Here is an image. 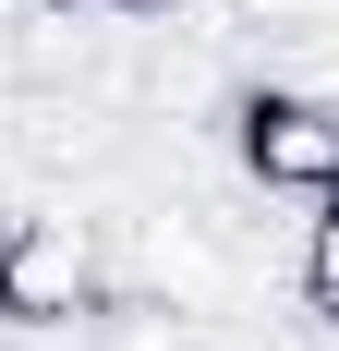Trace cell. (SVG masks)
Instances as JSON below:
<instances>
[{"instance_id":"cell-1","label":"cell","mask_w":339,"mask_h":351,"mask_svg":"<svg viewBox=\"0 0 339 351\" xmlns=\"http://www.w3.org/2000/svg\"><path fill=\"white\" fill-rule=\"evenodd\" d=\"M109 315V267L73 218H0V327H85Z\"/></svg>"},{"instance_id":"cell-2","label":"cell","mask_w":339,"mask_h":351,"mask_svg":"<svg viewBox=\"0 0 339 351\" xmlns=\"http://www.w3.org/2000/svg\"><path fill=\"white\" fill-rule=\"evenodd\" d=\"M231 145H242V170L267 182V194H303V206H327V194H339V97L255 85V97L231 109Z\"/></svg>"},{"instance_id":"cell-3","label":"cell","mask_w":339,"mask_h":351,"mask_svg":"<svg viewBox=\"0 0 339 351\" xmlns=\"http://www.w3.org/2000/svg\"><path fill=\"white\" fill-rule=\"evenodd\" d=\"M134 279H145V303H170V315H218L231 303V254H218V230L206 218H134Z\"/></svg>"},{"instance_id":"cell-4","label":"cell","mask_w":339,"mask_h":351,"mask_svg":"<svg viewBox=\"0 0 339 351\" xmlns=\"http://www.w3.org/2000/svg\"><path fill=\"white\" fill-rule=\"evenodd\" d=\"M303 303L327 315V339H339V194L315 206V230H303Z\"/></svg>"},{"instance_id":"cell-5","label":"cell","mask_w":339,"mask_h":351,"mask_svg":"<svg viewBox=\"0 0 339 351\" xmlns=\"http://www.w3.org/2000/svg\"><path fill=\"white\" fill-rule=\"evenodd\" d=\"M49 12H158V0H49Z\"/></svg>"}]
</instances>
